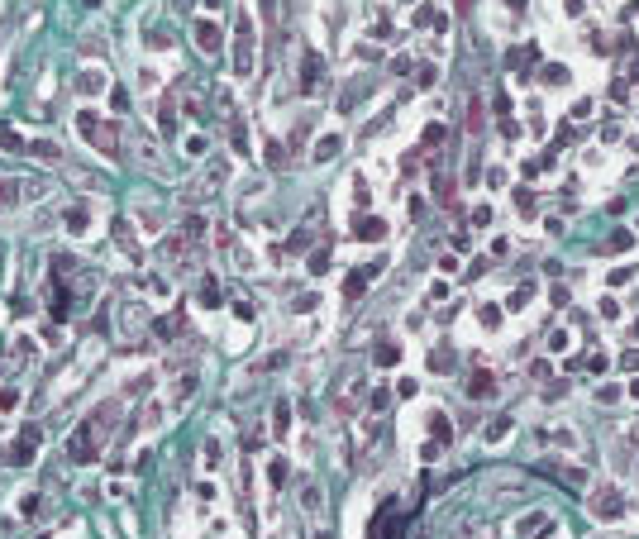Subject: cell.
<instances>
[{"label":"cell","mask_w":639,"mask_h":539,"mask_svg":"<svg viewBox=\"0 0 639 539\" xmlns=\"http://www.w3.org/2000/svg\"><path fill=\"white\" fill-rule=\"evenodd\" d=\"M114 420H119V406H114V401L96 406V411L72 430V439H67V458H72V463H96L101 448H106V439H110V430H114Z\"/></svg>","instance_id":"1"},{"label":"cell","mask_w":639,"mask_h":539,"mask_svg":"<svg viewBox=\"0 0 639 539\" xmlns=\"http://www.w3.org/2000/svg\"><path fill=\"white\" fill-rule=\"evenodd\" d=\"M77 134L86 143H96L106 158H119V124L114 119H101L96 110H77Z\"/></svg>","instance_id":"2"},{"label":"cell","mask_w":639,"mask_h":539,"mask_svg":"<svg viewBox=\"0 0 639 539\" xmlns=\"http://www.w3.org/2000/svg\"><path fill=\"white\" fill-rule=\"evenodd\" d=\"M587 511L596 516V520H625V511H630V501L620 496V487H596L592 496H587Z\"/></svg>","instance_id":"3"},{"label":"cell","mask_w":639,"mask_h":539,"mask_svg":"<svg viewBox=\"0 0 639 539\" xmlns=\"http://www.w3.org/2000/svg\"><path fill=\"white\" fill-rule=\"evenodd\" d=\"M234 77H253V19L239 14L234 29Z\"/></svg>","instance_id":"4"},{"label":"cell","mask_w":639,"mask_h":539,"mask_svg":"<svg viewBox=\"0 0 639 539\" xmlns=\"http://www.w3.org/2000/svg\"><path fill=\"white\" fill-rule=\"evenodd\" d=\"M463 392H468V401H492V396L501 392V382H496V372L472 368V372H468V382H463Z\"/></svg>","instance_id":"5"},{"label":"cell","mask_w":639,"mask_h":539,"mask_svg":"<svg viewBox=\"0 0 639 539\" xmlns=\"http://www.w3.org/2000/svg\"><path fill=\"white\" fill-rule=\"evenodd\" d=\"M34 448H38V425H24L19 439H14V448H10V463H34Z\"/></svg>","instance_id":"6"},{"label":"cell","mask_w":639,"mask_h":539,"mask_svg":"<svg viewBox=\"0 0 639 539\" xmlns=\"http://www.w3.org/2000/svg\"><path fill=\"white\" fill-rule=\"evenodd\" d=\"M320 82H324V62H320V53H306V58H301V91L315 96Z\"/></svg>","instance_id":"7"},{"label":"cell","mask_w":639,"mask_h":539,"mask_svg":"<svg viewBox=\"0 0 639 539\" xmlns=\"http://www.w3.org/2000/svg\"><path fill=\"white\" fill-rule=\"evenodd\" d=\"M224 177H229V163H224V158H215L210 167H206V177L196 182V196H215V187H224Z\"/></svg>","instance_id":"8"},{"label":"cell","mask_w":639,"mask_h":539,"mask_svg":"<svg viewBox=\"0 0 639 539\" xmlns=\"http://www.w3.org/2000/svg\"><path fill=\"white\" fill-rule=\"evenodd\" d=\"M196 48H201V53H219V24H215V19H196Z\"/></svg>","instance_id":"9"},{"label":"cell","mask_w":639,"mask_h":539,"mask_svg":"<svg viewBox=\"0 0 639 539\" xmlns=\"http://www.w3.org/2000/svg\"><path fill=\"white\" fill-rule=\"evenodd\" d=\"M429 439H434L439 448L453 439V425H448V416H444V411H434V416H429Z\"/></svg>","instance_id":"10"},{"label":"cell","mask_w":639,"mask_h":539,"mask_svg":"<svg viewBox=\"0 0 639 539\" xmlns=\"http://www.w3.org/2000/svg\"><path fill=\"white\" fill-rule=\"evenodd\" d=\"M568 77H572V72H568L563 62H544V67H539V82H544V86H568Z\"/></svg>","instance_id":"11"},{"label":"cell","mask_w":639,"mask_h":539,"mask_svg":"<svg viewBox=\"0 0 639 539\" xmlns=\"http://www.w3.org/2000/svg\"><path fill=\"white\" fill-rule=\"evenodd\" d=\"M396 358H401V344H391V339H382V344L372 348V363H377V368H396Z\"/></svg>","instance_id":"12"},{"label":"cell","mask_w":639,"mask_h":539,"mask_svg":"<svg viewBox=\"0 0 639 539\" xmlns=\"http://www.w3.org/2000/svg\"><path fill=\"white\" fill-rule=\"evenodd\" d=\"M62 224H67L72 234H82V229L91 224V206H67V215H62Z\"/></svg>","instance_id":"13"},{"label":"cell","mask_w":639,"mask_h":539,"mask_svg":"<svg viewBox=\"0 0 639 539\" xmlns=\"http://www.w3.org/2000/svg\"><path fill=\"white\" fill-rule=\"evenodd\" d=\"M353 234H358V239H367V243H377V239L387 234V224H382V219H377V215H367V219H363V224H358V229H353Z\"/></svg>","instance_id":"14"},{"label":"cell","mask_w":639,"mask_h":539,"mask_svg":"<svg viewBox=\"0 0 639 539\" xmlns=\"http://www.w3.org/2000/svg\"><path fill=\"white\" fill-rule=\"evenodd\" d=\"M229 139H234V148H239V153H248V129H243V119H239L234 110H229Z\"/></svg>","instance_id":"15"},{"label":"cell","mask_w":639,"mask_h":539,"mask_svg":"<svg viewBox=\"0 0 639 539\" xmlns=\"http://www.w3.org/2000/svg\"><path fill=\"white\" fill-rule=\"evenodd\" d=\"M24 143H29V139H19V129H14V124H0V148H10V153H24Z\"/></svg>","instance_id":"16"},{"label":"cell","mask_w":639,"mask_h":539,"mask_svg":"<svg viewBox=\"0 0 639 539\" xmlns=\"http://www.w3.org/2000/svg\"><path fill=\"white\" fill-rule=\"evenodd\" d=\"M339 148H343V139H339V134H324V139L315 143V158H320V163H329Z\"/></svg>","instance_id":"17"},{"label":"cell","mask_w":639,"mask_h":539,"mask_svg":"<svg viewBox=\"0 0 639 539\" xmlns=\"http://www.w3.org/2000/svg\"><path fill=\"white\" fill-rule=\"evenodd\" d=\"M506 434H511V420H506V416H496V420H492V425L482 430V439H487V444H501Z\"/></svg>","instance_id":"18"},{"label":"cell","mask_w":639,"mask_h":539,"mask_svg":"<svg viewBox=\"0 0 639 539\" xmlns=\"http://www.w3.org/2000/svg\"><path fill=\"white\" fill-rule=\"evenodd\" d=\"M429 368L434 372H448L453 368V348H429Z\"/></svg>","instance_id":"19"},{"label":"cell","mask_w":639,"mask_h":539,"mask_svg":"<svg viewBox=\"0 0 639 539\" xmlns=\"http://www.w3.org/2000/svg\"><path fill=\"white\" fill-rule=\"evenodd\" d=\"M482 115H487V110H482V101H477V96H472V101H468V129H472V134H482V124H487Z\"/></svg>","instance_id":"20"},{"label":"cell","mask_w":639,"mask_h":539,"mask_svg":"<svg viewBox=\"0 0 639 539\" xmlns=\"http://www.w3.org/2000/svg\"><path fill=\"white\" fill-rule=\"evenodd\" d=\"M415 24H420V29H444V14H439V10H415Z\"/></svg>","instance_id":"21"},{"label":"cell","mask_w":639,"mask_h":539,"mask_svg":"<svg viewBox=\"0 0 639 539\" xmlns=\"http://www.w3.org/2000/svg\"><path fill=\"white\" fill-rule=\"evenodd\" d=\"M444 143V124H425V134H420V153L425 148H439Z\"/></svg>","instance_id":"22"},{"label":"cell","mask_w":639,"mask_h":539,"mask_svg":"<svg viewBox=\"0 0 639 539\" xmlns=\"http://www.w3.org/2000/svg\"><path fill=\"white\" fill-rule=\"evenodd\" d=\"M516 211H520V215H534V211H539V201H534L530 187H520V191H516Z\"/></svg>","instance_id":"23"},{"label":"cell","mask_w":639,"mask_h":539,"mask_svg":"<svg viewBox=\"0 0 639 539\" xmlns=\"http://www.w3.org/2000/svg\"><path fill=\"white\" fill-rule=\"evenodd\" d=\"M453 191H458V187H453V177H439V182H434V196H439V206H453Z\"/></svg>","instance_id":"24"},{"label":"cell","mask_w":639,"mask_h":539,"mask_svg":"<svg viewBox=\"0 0 639 539\" xmlns=\"http://www.w3.org/2000/svg\"><path fill=\"white\" fill-rule=\"evenodd\" d=\"M353 206H358V211H367V206H372V191H367V182H363V177H353Z\"/></svg>","instance_id":"25"},{"label":"cell","mask_w":639,"mask_h":539,"mask_svg":"<svg viewBox=\"0 0 639 539\" xmlns=\"http://www.w3.org/2000/svg\"><path fill=\"white\" fill-rule=\"evenodd\" d=\"M272 416H277V420H272V430H277V434L291 430V406H287V401H277V411H272Z\"/></svg>","instance_id":"26"},{"label":"cell","mask_w":639,"mask_h":539,"mask_svg":"<svg viewBox=\"0 0 639 539\" xmlns=\"http://www.w3.org/2000/svg\"><path fill=\"white\" fill-rule=\"evenodd\" d=\"M363 287H367V272H353V277L343 282V296H363Z\"/></svg>","instance_id":"27"},{"label":"cell","mask_w":639,"mask_h":539,"mask_svg":"<svg viewBox=\"0 0 639 539\" xmlns=\"http://www.w3.org/2000/svg\"><path fill=\"white\" fill-rule=\"evenodd\" d=\"M19 191H24L19 182H0V206H14V201H19Z\"/></svg>","instance_id":"28"},{"label":"cell","mask_w":639,"mask_h":539,"mask_svg":"<svg viewBox=\"0 0 639 539\" xmlns=\"http://www.w3.org/2000/svg\"><path fill=\"white\" fill-rule=\"evenodd\" d=\"M477 320H482V329H496V324H501V311H496V306H482Z\"/></svg>","instance_id":"29"},{"label":"cell","mask_w":639,"mask_h":539,"mask_svg":"<svg viewBox=\"0 0 639 539\" xmlns=\"http://www.w3.org/2000/svg\"><path fill=\"white\" fill-rule=\"evenodd\" d=\"M201 301H206V306H215V301H219V287H215V277H206V282H201Z\"/></svg>","instance_id":"30"},{"label":"cell","mask_w":639,"mask_h":539,"mask_svg":"<svg viewBox=\"0 0 639 539\" xmlns=\"http://www.w3.org/2000/svg\"><path fill=\"white\" fill-rule=\"evenodd\" d=\"M267 163H272V167H287V148H282V143H267Z\"/></svg>","instance_id":"31"},{"label":"cell","mask_w":639,"mask_h":539,"mask_svg":"<svg viewBox=\"0 0 639 539\" xmlns=\"http://www.w3.org/2000/svg\"><path fill=\"white\" fill-rule=\"evenodd\" d=\"M301 506H306V511H320V487H306V492H301Z\"/></svg>","instance_id":"32"},{"label":"cell","mask_w":639,"mask_h":539,"mask_svg":"<svg viewBox=\"0 0 639 539\" xmlns=\"http://www.w3.org/2000/svg\"><path fill=\"white\" fill-rule=\"evenodd\" d=\"M596 401H601V406H616V401H620V387H601Z\"/></svg>","instance_id":"33"},{"label":"cell","mask_w":639,"mask_h":539,"mask_svg":"<svg viewBox=\"0 0 639 539\" xmlns=\"http://www.w3.org/2000/svg\"><path fill=\"white\" fill-rule=\"evenodd\" d=\"M387 406H391V392L377 387V392H372V411H387Z\"/></svg>","instance_id":"34"},{"label":"cell","mask_w":639,"mask_h":539,"mask_svg":"<svg viewBox=\"0 0 639 539\" xmlns=\"http://www.w3.org/2000/svg\"><path fill=\"white\" fill-rule=\"evenodd\" d=\"M267 477H272V487H282V482H287V463H282V458H277V463H272V468H267Z\"/></svg>","instance_id":"35"},{"label":"cell","mask_w":639,"mask_h":539,"mask_svg":"<svg viewBox=\"0 0 639 539\" xmlns=\"http://www.w3.org/2000/svg\"><path fill=\"white\" fill-rule=\"evenodd\" d=\"M534 296V287L530 282H525V287H520V291H516V296H511V311H520V306H525V301H530Z\"/></svg>","instance_id":"36"},{"label":"cell","mask_w":639,"mask_h":539,"mask_svg":"<svg viewBox=\"0 0 639 539\" xmlns=\"http://www.w3.org/2000/svg\"><path fill=\"white\" fill-rule=\"evenodd\" d=\"M539 525H544V516H539V511H534V516H525V520H520V525H516V530H520V535H530V530H539Z\"/></svg>","instance_id":"37"},{"label":"cell","mask_w":639,"mask_h":539,"mask_svg":"<svg viewBox=\"0 0 639 539\" xmlns=\"http://www.w3.org/2000/svg\"><path fill=\"white\" fill-rule=\"evenodd\" d=\"M548 348H553V353H563V348H568V329H553V339H548Z\"/></svg>","instance_id":"38"},{"label":"cell","mask_w":639,"mask_h":539,"mask_svg":"<svg viewBox=\"0 0 639 539\" xmlns=\"http://www.w3.org/2000/svg\"><path fill=\"white\" fill-rule=\"evenodd\" d=\"M630 277H635V267H616V272H611V287H620V282H630Z\"/></svg>","instance_id":"39"},{"label":"cell","mask_w":639,"mask_h":539,"mask_svg":"<svg viewBox=\"0 0 639 539\" xmlns=\"http://www.w3.org/2000/svg\"><path fill=\"white\" fill-rule=\"evenodd\" d=\"M324 263H329V253L320 248V253H311V272H324Z\"/></svg>","instance_id":"40"},{"label":"cell","mask_w":639,"mask_h":539,"mask_svg":"<svg viewBox=\"0 0 639 539\" xmlns=\"http://www.w3.org/2000/svg\"><path fill=\"white\" fill-rule=\"evenodd\" d=\"M630 396H635V401H639V377H635V382H630Z\"/></svg>","instance_id":"41"},{"label":"cell","mask_w":639,"mask_h":539,"mask_svg":"<svg viewBox=\"0 0 639 539\" xmlns=\"http://www.w3.org/2000/svg\"><path fill=\"white\" fill-rule=\"evenodd\" d=\"M630 339H639V320H635V324H630Z\"/></svg>","instance_id":"42"}]
</instances>
